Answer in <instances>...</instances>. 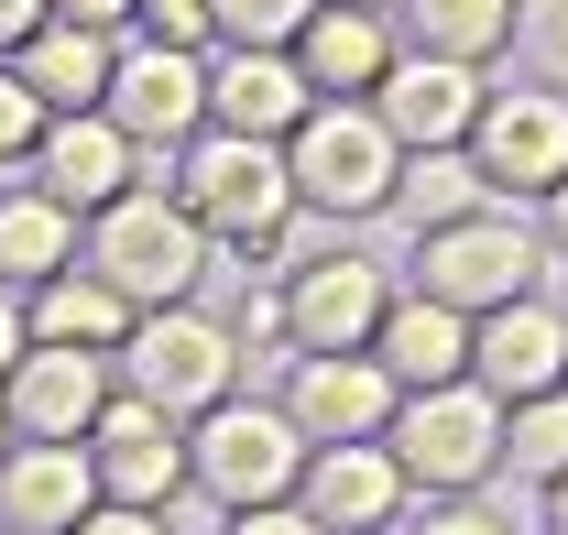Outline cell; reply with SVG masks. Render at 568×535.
<instances>
[{
	"mask_svg": "<svg viewBox=\"0 0 568 535\" xmlns=\"http://www.w3.org/2000/svg\"><path fill=\"white\" fill-rule=\"evenodd\" d=\"M175 208L209 230V252H274L284 219H295V175H284V142H241V132H197L175 153Z\"/></svg>",
	"mask_w": 568,
	"mask_h": 535,
	"instance_id": "1",
	"label": "cell"
},
{
	"mask_svg": "<svg viewBox=\"0 0 568 535\" xmlns=\"http://www.w3.org/2000/svg\"><path fill=\"white\" fill-rule=\"evenodd\" d=\"M88 273L121 306H186L197 273H209V230L175 208V186H132L88 219Z\"/></svg>",
	"mask_w": 568,
	"mask_h": 535,
	"instance_id": "2",
	"label": "cell"
},
{
	"mask_svg": "<svg viewBox=\"0 0 568 535\" xmlns=\"http://www.w3.org/2000/svg\"><path fill=\"white\" fill-rule=\"evenodd\" d=\"M394 164H405V142L372 121V99H317L284 132L295 208H317V219H383L394 208Z\"/></svg>",
	"mask_w": 568,
	"mask_h": 535,
	"instance_id": "3",
	"label": "cell"
},
{
	"mask_svg": "<svg viewBox=\"0 0 568 535\" xmlns=\"http://www.w3.org/2000/svg\"><path fill=\"white\" fill-rule=\"evenodd\" d=\"M295 470H306V437L284 404H241L219 394L209 415H186V481L209 492L219 514H252V503H295Z\"/></svg>",
	"mask_w": 568,
	"mask_h": 535,
	"instance_id": "4",
	"label": "cell"
},
{
	"mask_svg": "<svg viewBox=\"0 0 568 535\" xmlns=\"http://www.w3.org/2000/svg\"><path fill=\"white\" fill-rule=\"evenodd\" d=\"M110 361H121V394H142L153 415H175V426L209 415L219 394H241V339L219 329V317H197V306H142Z\"/></svg>",
	"mask_w": 568,
	"mask_h": 535,
	"instance_id": "5",
	"label": "cell"
},
{
	"mask_svg": "<svg viewBox=\"0 0 568 535\" xmlns=\"http://www.w3.org/2000/svg\"><path fill=\"white\" fill-rule=\"evenodd\" d=\"M383 448L405 470V492H481L503 470V404L481 383H437V394H405Z\"/></svg>",
	"mask_w": 568,
	"mask_h": 535,
	"instance_id": "6",
	"label": "cell"
},
{
	"mask_svg": "<svg viewBox=\"0 0 568 535\" xmlns=\"http://www.w3.org/2000/svg\"><path fill=\"white\" fill-rule=\"evenodd\" d=\"M416 295L459 306V317L536 295V230H525L503 198L470 208V219H448V230H416Z\"/></svg>",
	"mask_w": 568,
	"mask_h": 535,
	"instance_id": "7",
	"label": "cell"
},
{
	"mask_svg": "<svg viewBox=\"0 0 568 535\" xmlns=\"http://www.w3.org/2000/svg\"><path fill=\"white\" fill-rule=\"evenodd\" d=\"M99 121L132 142V153H186V142L209 132V55H186V44H121Z\"/></svg>",
	"mask_w": 568,
	"mask_h": 535,
	"instance_id": "8",
	"label": "cell"
},
{
	"mask_svg": "<svg viewBox=\"0 0 568 535\" xmlns=\"http://www.w3.org/2000/svg\"><path fill=\"white\" fill-rule=\"evenodd\" d=\"M459 153L481 164L493 198H547L568 175V88H481Z\"/></svg>",
	"mask_w": 568,
	"mask_h": 535,
	"instance_id": "9",
	"label": "cell"
},
{
	"mask_svg": "<svg viewBox=\"0 0 568 535\" xmlns=\"http://www.w3.org/2000/svg\"><path fill=\"white\" fill-rule=\"evenodd\" d=\"M77 448H88V470H99V503H142V514H164V503L186 492V426L153 415L142 394H110V404H99V426H88Z\"/></svg>",
	"mask_w": 568,
	"mask_h": 535,
	"instance_id": "10",
	"label": "cell"
},
{
	"mask_svg": "<svg viewBox=\"0 0 568 535\" xmlns=\"http://www.w3.org/2000/svg\"><path fill=\"white\" fill-rule=\"evenodd\" d=\"M394 372L372 350H295V383H284V415L306 448H339V437H383L394 426Z\"/></svg>",
	"mask_w": 568,
	"mask_h": 535,
	"instance_id": "11",
	"label": "cell"
},
{
	"mask_svg": "<svg viewBox=\"0 0 568 535\" xmlns=\"http://www.w3.org/2000/svg\"><path fill=\"white\" fill-rule=\"evenodd\" d=\"M383 306H394V284H383V263H361V252H317V263L284 273V339L295 350H372Z\"/></svg>",
	"mask_w": 568,
	"mask_h": 535,
	"instance_id": "12",
	"label": "cell"
},
{
	"mask_svg": "<svg viewBox=\"0 0 568 535\" xmlns=\"http://www.w3.org/2000/svg\"><path fill=\"white\" fill-rule=\"evenodd\" d=\"M470 383L493 404H525V394H558L568 383V317L547 295H514V306H481L470 317Z\"/></svg>",
	"mask_w": 568,
	"mask_h": 535,
	"instance_id": "13",
	"label": "cell"
},
{
	"mask_svg": "<svg viewBox=\"0 0 568 535\" xmlns=\"http://www.w3.org/2000/svg\"><path fill=\"white\" fill-rule=\"evenodd\" d=\"M295 503H306L328 535H394L405 525V470H394L383 437H339V448H306Z\"/></svg>",
	"mask_w": 568,
	"mask_h": 535,
	"instance_id": "14",
	"label": "cell"
},
{
	"mask_svg": "<svg viewBox=\"0 0 568 535\" xmlns=\"http://www.w3.org/2000/svg\"><path fill=\"white\" fill-rule=\"evenodd\" d=\"M99 404H110V361H99V350H44V339H33V350L0 372L11 437H88Z\"/></svg>",
	"mask_w": 568,
	"mask_h": 535,
	"instance_id": "15",
	"label": "cell"
},
{
	"mask_svg": "<svg viewBox=\"0 0 568 535\" xmlns=\"http://www.w3.org/2000/svg\"><path fill=\"white\" fill-rule=\"evenodd\" d=\"M470 110H481V77L459 67V55H405V44H394V67H383V88H372V121L405 142V153L470 142Z\"/></svg>",
	"mask_w": 568,
	"mask_h": 535,
	"instance_id": "16",
	"label": "cell"
},
{
	"mask_svg": "<svg viewBox=\"0 0 568 535\" xmlns=\"http://www.w3.org/2000/svg\"><path fill=\"white\" fill-rule=\"evenodd\" d=\"M33 186L67 208V219H99L110 198H132L142 186V153L99 110H67V121H44V142H33Z\"/></svg>",
	"mask_w": 568,
	"mask_h": 535,
	"instance_id": "17",
	"label": "cell"
},
{
	"mask_svg": "<svg viewBox=\"0 0 568 535\" xmlns=\"http://www.w3.org/2000/svg\"><path fill=\"white\" fill-rule=\"evenodd\" d=\"M306 77L284 44H219L209 55V132H241V142H284L306 121Z\"/></svg>",
	"mask_w": 568,
	"mask_h": 535,
	"instance_id": "18",
	"label": "cell"
},
{
	"mask_svg": "<svg viewBox=\"0 0 568 535\" xmlns=\"http://www.w3.org/2000/svg\"><path fill=\"white\" fill-rule=\"evenodd\" d=\"M99 503V470L77 437H11L0 448V525L11 535H67Z\"/></svg>",
	"mask_w": 568,
	"mask_h": 535,
	"instance_id": "19",
	"label": "cell"
},
{
	"mask_svg": "<svg viewBox=\"0 0 568 535\" xmlns=\"http://www.w3.org/2000/svg\"><path fill=\"white\" fill-rule=\"evenodd\" d=\"M295 77H306V99H372L383 67H394V22L383 11H339V0H317L306 22H295Z\"/></svg>",
	"mask_w": 568,
	"mask_h": 535,
	"instance_id": "20",
	"label": "cell"
},
{
	"mask_svg": "<svg viewBox=\"0 0 568 535\" xmlns=\"http://www.w3.org/2000/svg\"><path fill=\"white\" fill-rule=\"evenodd\" d=\"M372 361L394 372V394H437V383H470V317L437 306V295H394L383 329H372Z\"/></svg>",
	"mask_w": 568,
	"mask_h": 535,
	"instance_id": "21",
	"label": "cell"
},
{
	"mask_svg": "<svg viewBox=\"0 0 568 535\" xmlns=\"http://www.w3.org/2000/svg\"><path fill=\"white\" fill-rule=\"evenodd\" d=\"M110 55H121L110 33H88V22H44V33H22L0 67L44 99V121H67V110H99V99H110Z\"/></svg>",
	"mask_w": 568,
	"mask_h": 535,
	"instance_id": "22",
	"label": "cell"
},
{
	"mask_svg": "<svg viewBox=\"0 0 568 535\" xmlns=\"http://www.w3.org/2000/svg\"><path fill=\"white\" fill-rule=\"evenodd\" d=\"M132 317H142V306H121V295H110V284H99L88 263L44 273V284L22 295V329L44 339V350H99V361H110V350L132 339Z\"/></svg>",
	"mask_w": 568,
	"mask_h": 535,
	"instance_id": "23",
	"label": "cell"
},
{
	"mask_svg": "<svg viewBox=\"0 0 568 535\" xmlns=\"http://www.w3.org/2000/svg\"><path fill=\"white\" fill-rule=\"evenodd\" d=\"M77 263V219L44 186H22V198H0V284L11 295H33L44 273H67Z\"/></svg>",
	"mask_w": 568,
	"mask_h": 535,
	"instance_id": "24",
	"label": "cell"
},
{
	"mask_svg": "<svg viewBox=\"0 0 568 535\" xmlns=\"http://www.w3.org/2000/svg\"><path fill=\"white\" fill-rule=\"evenodd\" d=\"M394 208H405L416 230H448V219L493 208V186H481V164H470L459 142H437V153H405V164H394Z\"/></svg>",
	"mask_w": 568,
	"mask_h": 535,
	"instance_id": "25",
	"label": "cell"
},
{
	"mask_svg": "<svg viewBox=\"0 0 568 535\" xmlns=\"http://www.w3.org/2000/svg\"><path fill=\"white\" fill-rule=\"evenodd\" d=\"M405 33H416V55L481 67V55L514 44V0H405Z\"/></svg>",
	"mask_w": 568,
	"mask_h": 535,
	"instance_id": "26",
	"label": "cell"
},
{
	"mask_svg": "<svg viewBox=\"0 0 568 535\" xmlns=\"http://www.w3.org/2000/svg\"><path fill=\"white\" fill-rule=\"evenodd\" d=\"M503 470L514 481H568V383L558 394H525V404H503Z\"/></svg>",
	"mask_w": 568,
	"mask_h": 535,
	"instance_id": "27",
	"label": "cell"
},
{
	"mask_svg": "<svg viewBox=\"0 0 568 535\" xmlns=\"http://www.w3.org/2000/svg\"><path fill=\"white\" fill-rule=\"evenodd\" d=\"M514 55L536 88H568V0H514Z\"/></svg>",
	"mask_w": 568,
	"mask_h": 535,
	"instance_id": "28",
	"label": "cell"
},
{
	"mask_svg": "<svg viewBox=\"0 0 568 535\" xmlns=\"http://www.w3.org/2000/svg\"><path fill=\"white\" fill-rule=\"evenodd\" d=\"M306 11H317V0H209V33L219 44H295Z\"/></svg>",
	"mask_w": 568,
	"mask_h": 535,
	"instance_id": "29",
	"label": "cell"
},
{
	"mask_svg": "<svg viewBox=\"0 0 568 535\" xmlns=\"http://www.w3.org/2000/svg\"><path fill=\"white\" fill-rule=\"evenodd\" d=\"M33 142H44V99L0 67V164H33Z\"/></svg>",
	"mask_w": 568,
	"mask_h": 535,
	"instance_id": "30",
	"label": "cell"
},
{
	"mask_svg": "<svg viewBox=\"0 0 568 535\" xmlns=\"http://www.w3.org/2000/svg\"><path fill=\"white\" fill-rule=\"evenodd\" d=\"M132 22H142V44H209V0H132Z\"/></svg>",
	"mask_w": 568,
	"mask_h": 535,
	"instance_id": "31",
	"label": "cell"
},
{
	"mask_svg": "<svg viewBox=\"0 0 568 535\" xmlns=\"http://www.w3.org/2000/svg\"><path fill=\"white\" fill-rule=\"evenodd\" d=\"M405 535H514V514H503V503H481V492H437V514H426V525H405Z\"/></svg>",
	"mask_w": 568,
	"mask_h": 535,
	"instance_id": "32",
	"label": "cell"
},
{
	"mask_svg": "<svg viewBox=\"0 0 568 535\" xmlns=\"http://www.w3.org/2000/svg\"><path fill=\"white\" fill-rule=\"evenodd\" d=\"M219 329L241 339V350H252V339H284V284H252V295H241V306H230Z\"/></svg>",
	"mask_w": 568,
	"mask_h": 535,
	"instance_id": "33",
	"label": "cell"
},
{
	"mask_svg": "<svg viewBox=\"0 0 568 535\" xmlns=\"http://www.w3.org/2000/svg\"><path fill=\"white\" fill-rule=\"evenodd\" d=\"M67 535H175V525H164V514H142V503H88Z\"/></svg>",
	"mask_w": 568,
	"mask_h": 535,
	"instance_id": "34",
	"label": "cell"
},
{
	"mask_svg": "<svg viewBox=\"0 0 568 535\" xmlns=\"http://www.w3.org/2000/svg\"><path fill=\"white\" fill-rule=\"evenodd\" d=\"M230 535H328L306 503H252V514H230Z\"/></svg>",
	"mask_w": 568,
	"mask_h": 535,
	"instance_id": "35",
	"label": "cell"
},
{
	"mask_svg": "<svg viewBox=\"0 0 568 535\" xmlns=\"http://www.w3.org/2000/svg\"><path fill=\"white\" fill-rule=\"evenodd\" d=\"M44 22H55V0H0V55H11L22 33H44Z\"/></svg>",
	"mask_w": 568,
	"mask_h": 535,
	"instance_id": "36",
	"label": "cell"
},
{
	"mask_svg": "<svg viewBox=\"0 0 568 535\" xmlns=\"http://www.w3.org/2000/svg\"><path fill=\"white\" fill-rule=\"evenodd\" d=\"M55 22H88V33H121V22H132V0H55Z\"/></svg>",
	"mask_w": 568,
	"mask_h": 535,
	"instance_id": "37",
	"label": "cell"
},
{
	"mask_svg": "<svg viewBox=\"0 0 568 535\" xmlns=\"http://www.w3.org/2000/svg\"><path fill=\"white\" fill-rule=\"evenodd\" d=\"M22 350H33V329H22V295H11V284H0V372H11V361H22Z\"/></svg>",
	"mask_w": 568,
	"mask_h": 535,
	"instance_id": "38",
	"label": "cell"
},
{
	"mask_svg": "<svg viewBox=\"0 0 568 535\" xmlns=\"http://www.w3.org/2000/svg\"><path fill=\"white\" fill-rule=\"evenodd\" d=\"M547 230H558V241H568V175H558V186H547Z\"/></svg>",
	"mask_w": 568,
	"mask_h": 535,
	"instance_id": "39",
	"label": "cell"
},
{
	"mask_svg": "<svg viewBox=\"0 0 568 535\" xmlns=\"http://www.w3.org/2000/svg\"><path fill=\"white\" fill-rule=\"evenodd\" d=\"M547 525H558V535H568V481H547Z\"/></svg>",
	"mask_w": 568,
	"mask_h": 535,
	"instance_id": "40",
	"label": "cell"
},
{
	"mask_svg": "<svg viewBox=\"0 0 568 535\" xmlns=\"http://www.w3.org/2000/svg\"><path fill=\"white\" fill-rule=\"evenodd\" d=\"M339 11H394V0H339Z\"/></svg>",
	"mask_w": 568,
	"mask_h": 535,
	"instance_id": "41",
	"label": "cell"
},
{
	"mask_svg": "<svg viewBox=\"0 0 568 535\" xmlns=\"http://www.w3.org/2000/svg\"><path fill=\"white\" fill-rule=\"evenodd\" d=\"M0 448H11V415H0Z\"/></svg>",
	"mask_w": 568,
	"mask_h": 535,
	"instance_id": "42",
	"label": "cell"
},
{
	"mask_svg": "<svg viewBox=\"0 0 568 535\" xmlns=\"http://www.w3.org/2000/svg\"><path fill=\"white\" fill-rule=\"evenodd\" d=\"M0 535H11V525H0Z\"/></svg>",
	"mask_w": 568,
	"mask_h": 535,
	"instance_id": "43",
	"label": "cell"
}]
</instances>
